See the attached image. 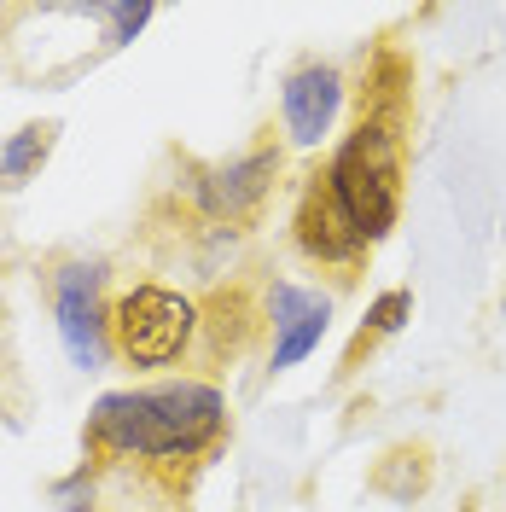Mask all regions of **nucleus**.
<instances>
[{
	"mask_svg": "<svg viewBox=\"0 0 506 512\" xmlns=\"http://www.w3.org/2000/svg\"><path fill=\"white\" fill-rule=\"evenodd\" d=\"M222 390L216 384H158V390H117L88 419L94 443L140 460H187L222 431Z\"/></svg>",
	"mask_w": 506,
	"mask_h": 512,
	"instance_id": "nucleus-1",
	"label": "nucleus"
},
{
	"mask_svg": "<svg viewBox=\"0 0 506 512\" xmlns=\"http://www.w3.org/2000/svg\"><path fill=\"white\" fill-rule=\"evenodd\" d=\"M326 187L367 245L384 239L396 227V210H402V123L361 117V128L332 152Z\"/></svg>",
	"mask_w": 506,
	"mask_h": 512,
	"instance_id": "nucleus-2",
	"label": "nucleus"
},
{
	"mask_svg": "<svg viewBox=\"0 0 506 512\" xmlns=\"http://www.w3.org/2000/svg\"><path fill=\"white\" fill-rule=\"evenodd\" d=\"M111 332H117V350L134 367H169L181 361L198 332V309H192L181 291L163 286H134L117 297L111 309Z\"/></svg>",
	"mask_w": 506,
	"mask_h": 512,
	"instance_id": "nucleus-3",
	"label": "nucleus"
},
{
	"mask_svg": "<svg viewBox=\"0 0 506 512\" xmlns=\"http://www.w3.org/2000/svg\"><path fill=\"white\" fill-rule=\"evenodd\" d=\"M291 233H297V251L309 262H326V268H355L367 239L349 227V216L338 210V198L326 187V175H315L303 198H297V216H291Z\"/></svg>",
	"mask_w": 506,
	"mask_h": 512,
	"instance_id": "nucleus-4",
	"label": "nucleus"
},
{
	"mask_svg": "<svg viewBox=\"0 0 506 512\" xmlns=\"http://www.w3.org/2000/svg\"><path fill=\"white\" fill-rule=\"evenodd\" d=\"M99 262H70L59 274V338L76 367H99L105 361V309H99Z\"/></svg>",
	"mask_w": 506,
	"mask_h": 512,
	"instance_id": "nucleus-5",
	"label": "nucleus"
},
{
	"mask_svg": "<svg viewBox=\"0 0 506 512\" xmlns=\"http://www.w3.org/2000/svg\"><path fill=\"white\" fill-rule=\"evenodd\" d=\"M274 175H280V152L274 146H262V152H251L239 163H222V169H210L198 181V210L210 222H251L262 210V198H268V187H274Z\"/></svg>",
	"mask_w": 506,
	"mask_h": 512,
	"instance_id": "nucleus-6",
	"label": "nucleus"
},
{
	"mask_svg": "<svg viewBox=\"0 0 506 512\" xmlns=\"http://www.w3.org/2000/svg\"><path fill=\"white\" fill-rule=\"evenodd\" d=\"M268 315H274V367H297L320 344L332 303L320 291H303V286H291V280H280V286L268 291Z\"/></svg>",
	"mask_w": 506,
	"mask_h": 512,
	"instance_id": "nucleus-7",
	"label": "nucleus"
},
{
	"mask_svg": "<svg viewBox=\"0 0 506 512\" xmlns=\"http://www.w3.org/2000/svg\"><path fill=\"white\" fill-rule=\"evenodd\" d=\"M338 70L332 64H309V70H297L291 82H285V128H291V140H303V146H315L320 134L332 128L338 117Z\"/></svg>",
	"mask_w": 506,
	"mask_h": 512,
	"instance_id": "nucleus-8",
	"label": "nucleus"
},
{
	"mask_svg": "<svg viewBox=\"0 0 506 512\" xmlns=\"http://www.w3.org/2000/svg\"><path fill=\"white\" fill-rule=\"evenodd\" d=\"M53 134H59V123H30V128H24V134L0 152V187H18L35 163L53 152Z\"/></svg>",
	"mask_w": 506,
	"mask_h": 512,
	"instance_id": "nucleus-9",
	"label": "nucleus"
},
{
	"mask_svg": "<svg viewBox=\"0 0 506 512\" xmlns=\"http://www.w3.org/2000/svg\"><path fill=\"white\" fill-rule=\"evenodd\" d=\"M408 315H413L408 291H384L379 303L367 309V326H361V338H355V350H349V367H355V355L367 350V344H379V338H390V332H402V320Z\"/></svg>",
	"mask_w": 506,
	"mask_h": 512,
	"instance_id": "nucleus-10",
	"label": "nucleus"
},
{
	"mask_svg": "<svg viewBox=\"0 0 506 512\" xmlns=\"http://www.w3.org/2000/svg\"><path fill=\"white\" fill-rule=\"evenodd\" d=\"M99 18L111 24V41H134L140 24L152 18V6H99Z\"/></svg>",
	"mask_w": 506,
	"mask_h": 512,
	"instance_id": "nucleus-11",
	"label": "nucleus"
}]
</instances>
